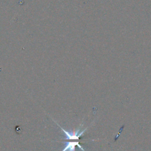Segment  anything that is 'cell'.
Here are the masks:
<instances>
[{
  "label": "cell",
  "mask_w": 151,
  "mask_h": 151,
  "mask_svg": "<svg viewBox=\"0 0 151 151\" xmlns=\"http://www.w3.org/2000/svg\"><path fill=\"white\" fill-rule=\"evenodd\" d=\"M56 124L61 128V130L65 134V139H67V140H77L79 139V137L81 136V135H83L84 133L86 131V130L87 129V127H86L85 129L83 130V131H81V132H80V129H81V127L83 126V125H81L77 130H76V131H67L65 129H63V127H61L57 122H55Z\"/></svg>",
  "instance_id": "cell-1"
},
{
  "label": "cell",
  "mask_w": 151,
  "mask_h": 151,
  "mask_svg": "<svg viewBox=\"0 0 151 151\" xmlns=\"http://www.w3.org/2000/svg\"><path fill=\"white\" fill-rule=\"evenodd\" d=\"M63 143H65V146L62 151H75L76 146H77L82 151H84V149L81 146L78 142H64Z\"/></svg>",
  "instance_id": "cell-2"
}]
</instances>
